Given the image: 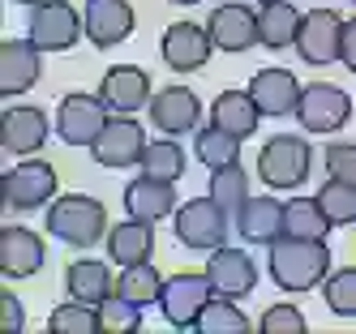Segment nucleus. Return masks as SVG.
Here are the masks:
<instances>
[{
    "mask_svg": "<svg viewBox=\"0 0 356 334\" xmlns=\"http://www.w3.org/2000/svg\"><path fill=\"white\" fill-rule=\"evenodd\" d=\"M330 274V249L326 240H292L279 236L270 244V278L284 292H314L318 283H326Z\"/></svg>",
    "mask_w": 356,
    "mask_h": 334,
    "instance_id": "f257e3e1",
    "label": "nucleus"
},
{
    "mask_svg": "<svg viewBox=\"0 0 356 334\" xmlns=\"http://www.w3.org/2000/svg\"><path fill=\"white\" fill-rule=\"evenodd\" d=\"M47 231L69 249H90L108 240V210L86 193H65L47 206Z\"/></svg>",
    "mask_w": 356,
    "mask_h": 334,
    "instance_id": "f03ea898",
    "label": "nucleus"
},
{
    "mask_svg": "<svg viewBox=\"0 0 356 334\" xmlns=\"http://www.w3.org/2000/svg\"><path fill=\"white\" fill-rule=\"evenodd\" d=\"M314 167V146L300 133H279L258 150V180L270 189H300Z\"/></svg>",
    "mask_w": 356,
    "mask_h": 334,
    "instance_id": "7ed1b4c3",
    "label": "nucleus"
},
{
    "mask_svg": "<svg viewBox=\"0 0 356 334\" xmlns=\"http://www.w3.org/2000/svg\"><path fill=\"white\" fill-rule=\"evenodd\" d=\"M232 215L223 210V206L207 193V197H193V201H185L181 210L172 215V227H176V240H181L185 249H193V253H215V249H223L227 244V223Z\"/></svg>",
    "mask_w": 356,
    "mask_h": 334,
    "instance_id": "20e7f679",
    "label": "nucleus"
},
{
    "mask_svg": "<svg viewBox=\"0 0 356 334\" xmlns=\"http://www.w3.org/2000/svg\"><path fill=\"white\" fill-rule=\"evenodd\" d=\"M215 300V283L207 270H181V274H172L163 283V296H159V308H163V317L172 330H197V317H202V308H207Z\"/></svg>",
    "mask_w": 356,
    "mask_h": 334,
    "instance_id": "39448f33",
    "label": "nucleus"
},
{
    "mask_svg": "<svg viewBox=\"0 0 356 334\" xmlns=\"http://www.w3.org/2000/svg\"><path fill=\"white\" fill-rule=\"evenodd\" d=\"M343 17L335 9H309L300 17V35H296V56L314 69H326L343 60Z\"/></svg>",
    "mask_w": 356,
    "mask_h": 334,
    "instance_id": "423d86ee",
    "label": "nucleus"
},
{
    "mask_svg": "<svg viewBox=\"0 0 356 334\" xmlns=\"http://www.w3.org/2000/svg\"><path fill=\"white\" fill-rule=\"evenodd\" d=\"M296 120H300L305 133H339V128L352 120V99L330 82H314V86L300 90Z\"/></svg>",
    "mask_w": 356,
    "mask_h": 334,
    "instance_id": "0eeeda50",
    "label": "nucleus"
},
{
    "mask_svg": "<svg viewBox=\"0 0 356 334\" xmlns=\"http://www.w3.org/2000/svg\"><path fill=\"white\" fill-rule=\"evenodd\" d=\"M0 180H5V206H9V210H39V206H52L56 189H60L56 167L39 163V159L17 163L13 172H5Z\"/></svg>",
    "mask_w": 356,
    "mask_h": 334,
    "instance_id": "6e6552de",
    "label": "nucleus"
},
{
    "mask_svg": "<svg viewBox=\"0 0 356 334\" xmlns=\"http://www.w3.org/2000/svg\"><path fill=\"white\" fill-rule=\"evenodd\" d=\"M146 128L134 120V116H112L108 124H104V133L95 137V146H90V159L99 163V167H134V163H142V154H146Z\"/></svg>",
    "mask_w": 356,
    "mask_h": 334,
    "instance_id": "1a4fd4ad",
    "label": "nucleus"
},
{
    "mask_svg": "<svg viewBox=\"0 0 356 334\" xmlns=\"http://www.w3.org/2000/svg\"><path fill=\"white\" fill-rule=\"evenodd\" d=\"M112 108L99 94H65L60 108H56V133L69 142V146H95V137L104 133V124L112 120L108 116Z\"/></svg>",
    "mask_w": 356,
    "mask_h": 334,
    "instance_id": "9d476101",
    "label": "nucleus"
},
{
    "mask_svg": "<svg viewBox=\"0 0 356 334\" xmlns=\"http://www.w3.org/2000/svg\"><path fill=\"white\" fill-rule=\"evenodd\" d=\"M163 65L172 73H197L202 65L211 60V51H215V39L207 26H197V22H172L168 31H163Z\"/></svg>",
    "mask_w": 356,
    "mask_h": 334,
    "instance_id": "9b49d317",
    "label": "nucleus"
},
{
    "mask_svg": "<svg viewBox=\"0 0 356 334\" xmlns=\"http://www.w3.org/2000/svg\"><path fill=\"white\" fill-rule=\"evenodd\" d=\"M31 39L43 51H69L78 43V35H86V22L78 17V9L65 5V0H47V5L31 9Z\"/></svg>",
    "mask_w": 356,
    "mask_h": 334,
    "instance_id": "f8f14e48",
    "label": "nucleus"
},
{
    "mask_svg": "<svg viewBox=\"0 0 356 334\" xmlns=\"http://www.w3.org/2000/svg\"><path fill=\"white\" fill-rule=\"evenodd\" d=\"M43 47L26 35V39H5L0 43V94H26L39 82V69H43Z\"/></svg>",
    "mask_w": 356,
    "mask_h": 334,
    "instance_id": "ddd939ff",
    "label": "nucleus"
},
{
    "mask_svg": "<svg viewBox=\"0 0 356 334\" xmlns=\"http://www.w3.org/2000/svg\"><path fill=\"white\" fill-rule=\"evenodd\" d=\"M99 99H104L112 112L134 116V112H142L146 103L155 99L150 94V73L138 69V65H112L104 73V82H99Z\"/></svg>",
    "mask_w": 356,
    "mask_h": 334,
    "instance_id": "4468645a",
    "label": "nucleus"
},
{
    "mask_svg": "<svg viewBox=\"0 0 356 334\" xmlns=\"http://www.w3.org/2000/svg\"><path fill=\"white\" fill-rule=\"evenodd\" d=\"M207 274L215 283V296H227V300H241L258 287V266L245 249H215L211 262H207Z\"/></svg>",
    "mask_w": 356,
    "mask_h": 334,
    "instance_id": "2eb2a0df",
    "label": "nucleus"
},
{
    "mask_svg": "<svg viewBox=\"0 0 356 334\" xmlns=\"http://www.w3.org/2000/svg\"><path fill=\"white\" fill-rule=\"evenodd\" d=\"M82 22H86V39L95 47H116L134 35L138 17L129 9V0H86Z\"/></svg>",
    "mask_w": 356,
    "mask_h": 334,
    "instance_id": "dca6fc26",
    "label": "nucleus"
},
{
    "mask_svg": "<svg viewBox=\"0 0 356 334\" xmlns=\"http://www.w3.org/2000/svg\"><path fill=\"white\" fill-rule=\"evenodd\" d=\"M197 120H202V103L189 86H168V90H155V99H150V124L159 133L181 137L189 128H197Z\"/></svg>",
    "mask_w": 356,
    "mask_h": 334,
    "instance_id": "f3484780",
    "label": "nucleus"
},
{
    "mask_svg": "<svg viewBox=\"0 0 356 334\" xmlns=\"http://www.w3.org/2000/svg\"><path fill=\"white\" fill-rule=\"evenodd\" d=\"M207 31H211V39H215L219 51H245V47L258 43V9L241 5V0L219 5V9H211Z\"/></svg>",
    "mask_w": 356,
    "mask_h": 334,
    "instance_id": "a211bd4d",
    "label": "nucleus"
},
{
    "mask_svg": "<svg viewBox=\"0 0 356 334\" xmlns=\"http://www.w3.org/2000/svg\"><path fill=\"white\" fill-rule=\"evenodd\" d=\"M47 133H52V124H47L43 108H31V103H22V108H9V112H5L0 146H5L9 154H22V159H31L35 150L47 146Z\"/></svg>",
    "mask_w": 356,
    "mask_h": 334,
    "instance_id": "6ab92c4d",
    "label": "nucleus"
},
{
    "mask_svg": "<svg viewBox=\"0 0 356 334\" xmlns=\"http://www.w3.org/2000/svg\"><path fill=\"white\" fill-rule=\"evenodd\" d=\"M47 262V249L31 227H5L0 231V274L5 278H31Z\"/></svg>",
    "mask_w": 356,
    "mask_h": 334,
    "instance_id": "aec40b11",
    "label": "nucleus"
},
{
    "mask_svg": "<svg viewBox=\"0 0 356 334\" xmlns=\"http://www.w3.org/2000/svg\"><path fill=\"white\" fill-rule=\"evenodd\" d=\"M249 94H253V103H258L262 116H296L300 82H296L292 69H262L249 82Z\"/></svg>",
    "mask_w": 356,
    "mask_h": 334,
    "instance_id": "412c9836",
    "label": "nucleus"
},
{
    "mask_svg": "<svg viewBox=\"0 0 356 334\" xmlns=\"http://www.w3.org/2000/svg\"><path fill=\"white\" fill-rule=\"evenodd\" d=\"M124 215L146 219V223L172 219L176 215V189H172V180H155V176L129 180V189H124Z\"/></svg>",
    "mask_w": 356,
    "mask_h": 334,
    "instance_id": "4be33fe9",
    "label": "nucleus"
},
{
    "mask_svg": "<svg viewBox=\"0 0 356 334\" xmlns=\"http://www.w3.org/2000/svg\"><path fill=\"white\" fill-rule=\"evenodd\" d=\"M236 231L245 244H275L284 236V201L275 197H249L236 215Z\"/></svg>",
    "mask_w": 356,
    "mask_h": 334,
    "instance_id": "5701e85b",
    "label": "nucleus"
},
{
    "mask_svg": "<svg viewBox=\"0 0 356 334\" xmlns=\"http://www.w3.org/2000/svg\"><path fill=\"white\" fill-rule=\"evenodd\" d=\"M155 253V223L146 219H124L116 227H108V257L116 266H138V262H150Z\"/></svg>",
    "mask_w": 356,
    "mask_h": 334,
    "instance_id": "b1692460",
    "label": "nucleus"
},
{
    "mask_svg": "<svg viewBox=\"0 0 356 334\" xmlns=\"http://www.w3.org/2000/svg\"><path fill=\"white\" fill-rule=\"evenodd\" d=\"M300 9L288 5V0H266L258 9V43L266 51H284V47H296V35H300Z\"/></svg>",
    "mask_w": 356,
    "mask_h": 334,
    "instance_id": "393cba45",
    "label": "nucleus"
},
{
    "mask_svg": "<svg viewBox=\"0 0 356 334\" xmlns=\"http://www.w3.org/2000/svg\"><path fill=\"white\" fill-rule=\"evenodd\" d=\"M65 287H69L73 300L104 304L108 296H116V278H112L108 262H90V257H78V262H69V270H65Z\"/></svg>",
    "mask_w": 356,
    "mask_h": 334,
    "instance_id": "a878e982",
    "label": "nucleus"
},
{
    "mask_svg": "<svg viewBox=\"0 0 356 334\" xmlns=\"http://www.w3.org/2000/svg\"><path fill=\"white\" fill-rule=\"evenodd\" d=\"M258 120H262V112H258V103H253L249 90H223L215 99V108H211V124L227 128V133H236L241 142L258 133Z\"/></svg>",
    "mask_w": 356,
    "mask_h": 334,
    "instance_id": "bb28decb",
    "label": "nucleus"
},
{
    "mask_svg": "<svg viewBox=\"0 0 356 334\" xmlns=\"http://www.w3.org/2000/svg\"><path fill=\"white\" fill-rule=\"evenodd\" d=\"M335 227L326 219L318 197H292L284 201V236L292 240H326V231Z\"/></svg>",
    "mask_w": 356,
    "mask_h": 334,
    "instance_id": "cd10ccee",
    "label": "nucleus"
},
{
    "mask_svg": "<svg viewBox=\"0 0 356 334\" xmlns=\"http://www.w3.org/2000/svg\"><path fill=\"white\" fill-rule=\"evenodd\" d=\"M163 274L150 266V262H138V266H120V274H116V296H124V300H134V304H159V296H163Z\"/></svg>",
    "mask_w": 356,
    "mask_h": 334,
    "instance_id": "c85d7f7f",
    "label": "nucleus"
},
{
    "mask_svg": "<svg viewBox=\"0 0 356 334\" xmlns=\"http://www.w3.org/2000/svg\"><path fill=\"white\" fill-rule=\"evenodd\" d=\"M193 150H197V159H202V167H207V172H219V167L241 163V137L227 133V128H219V124L202 128L197 142H193Z\"/></svg>",
    "mask_w": 356,
    "mask_h": 334,
    "instance_id": "c756f323",
    "label": "nucleus"
},
{
    "mask_svg": "<svg viewBox=\"0 0 356 334\" xmlns=\"http://www.w3.org/2000/svg\"><path fill=\"white\" fill-rule=\"evenodd\" d=\"M47 330H52V334H99V330H104V313H99V304L69 300V304L52 308Z\"/></svg>",
    "mask_w": 356,
    "mask_h": 334,
    "instance_id": "7c9ffc66",
    "label": "nucleus"
},
{
    "mask_svg": "<svg viewBox=\"0 0 356 334\" xmlns=\"http://www.w3.org/2000/svg\"><path fill=\"white\" fill-rule=\"evenodd\" d=\"M138 167H142V176H155V180H181L185 176V150H181V142H172V133L155 137L146 146Z\"/></svg>",
    "mask_w": 356,
    "mask_h": 334,
    "instance_id": "2f4dec72",
    "label": "nucleus"
},
{
    "mask_svg": "<svg viewBox=\"0 0 356 334\" xmlns=\"http://www.w3.org/2000/svg\"><path fill=\"white\" fill-rule=\"evenodd\" d=\"M211 197L223 206L227 215H241V206L249 201V172H245L241 163L211 172Z\"/></svg>",
    "mask_w": 356,
    "mask_h": 334,
    "instance_id": "473e14b6",
    "label": "nucleus"
},
{
    "mask_svg": "<svg viewBox=\"0 0 356 334\" xmlns=\"http://www.w3.org/2000/svg\"><path fill=\"white\" fill-rule=\"evenodd\" d=\"M245 330H249V317L227 296H215L197 317V334H245Z\"/></svg>",
    "mask_w": 356,
    "mask_h": 334,
    "instance_id": "72a5a7b5",
    "label": "nucleus"
},
{
    "mask_svg": "<svg viewBox=\"0 0 356 334\" xmlns=\"http://www.w3.org/2000/svg\"><path fill=\"white\" fill-rule=\"evenodd\" d=\"M318 201H322L326 219L335 223V227H352V223H356V185H348V180H335V176H330L326 185L318 189Z\"/></svg>",
    "mask_w": 356,
    "mask_h": 334,
    "instance_id": "f704fd0d",
    "label": "nucleus"
},
{
    "mask_svg": "<svg viewBox=\"0 0 356 334\" xmlns=\"http://www.w3.org/2000/svg\"><path fill=\"white\" fill-rule=\"evenodd\" d=\"M322 296H326V308H330L335 317H356V266L326 274Z\"/></svg>",
    "mask_w": 356,
    "mask_h": 334,
    "instance_id": "c9c22d12",
    "label": "nucleus"
},
{
    "mask_svg": "<svg viewBox=\"0 0 356 334\" xmlns=\"http://www.w3.org/2000/svg\"><path fill=\"white\" fill-rule=\"evenodd\" d=\"M99 313H104V330H112V334H134L142 326V304L124 300V296H108L99 304Z\"/></svg>",
    "mask_w": 356,
    "mask_h": 334,
    "instance_id": "e433bc0d",
    "label": "nucleus"
},
{
    "mask_svg": "<svg viewBox=\"0 0 356 334\" xmlns=\"http://www.w3.org/2000/svg\"><path fill=\"white\" fill-rule=\"evenodd\" d=\"M322 167H326V176L356 185V142H330L322 154Z\"/></svg>",
    "mask_w": 356,
    "mask_h": 334,
    "instance_id": "4c0bfd02",
    "label": "nucleus"
},
{
    "mask_svg": "<svg viewBox=\"0 0 356 334\" xmlns=\"http://www.w3.org/2000/svg\"><path fill=\"white\" fill-rule=\"evenodd\" d=\"M262 334H305V317H300V308L292 304H270L262 322H258Z\"/></svg>",
    "mask_w": 356,
    "mask_h": 334,
    "instance_id": "58836bf2",
    "label": "nucleus"
},
{
    "mask_svg": "<svg viewBox=\"0 0 356 334\" xmlns=\"http://www.w3.org/2000/svg\"><path fill=\"white\" fill-rule=\"evenodd\" d=\"M0 326H5L9 334H17L22 326H26V317H22V300H17L13 292L0 296Z\"/></svg>",
    "mask_w": 356,
    "mask_h": 334,
    "instance_id": "ea45409f",
    "label": "nucleus"
},
{
    "mask_svg": "<svg viewBox=\"0 0 356 334\" xmlns=\"http://www.w3.org/2000/svg\"><path fill=\"white\" fill-rule=\"evenodd\" d=\"M348 73H356V17L343 26V60H339Z\"/></svg>",
    "mask_w": 356,
    "mask_h": 334,
    "instance_id": "a19ab883",
    "label": "nucleus"
},
{
    "mask_svg": "<svg viewBox=\"0 0 356 334\" xmlns=\"http://www.w3.org/2000/svg\"><path fill=\"white\" fill-rule=\"evenodd\" d=\"M17 5H26V9H39V5H47V0H17Z\"/></svg>",
    "mask_w": 356,
    "mask_h": 334,
    "instance_id": "79ce46f5",
    "label": "nucleus"
},
{
    "mask_svg": "<svg viewBox=\"0 0 356 334\" xmlns=\"http://www.w3.org/2000/svg\"><path fill=\"white\" fill-rule=\"evenodd\" d=\"M172 5H202V0H172Z\"/></svg>",
    "mask_w": 356,
    "mask_h": 334,
    "instance_id": "37998d69",
    "label": "nucleus"
},
{
    "mask_svg": "<svg viewBox=\"0 0 356 334\" xmlns=\"http://www.w3.org/2000/svg\"><path fill=\"white\" fill-rule=\"evenodd\" d=\"M262 5H266V0H262Z\"/></svg>",
    "mask_w": 356,
    "mask_h": 334,
    "instance_id": "c03bdc74",
    "label": "nucleus"
},
{
    "mask_svg": "<svg viewBox=\"0 0 356 334\" xmlns=\"http://www.w3.org/2000/svg\"><path fill=\"white\" fill-rule=\"evenodd\" d=\"M352 5H356V0H352Z\"/></svg>",
    "mask_w": 356,
    "mask_h": 334,
    "instance_id": "a18cd8bd",
    "label": "nucleus"
}]
</instances>
